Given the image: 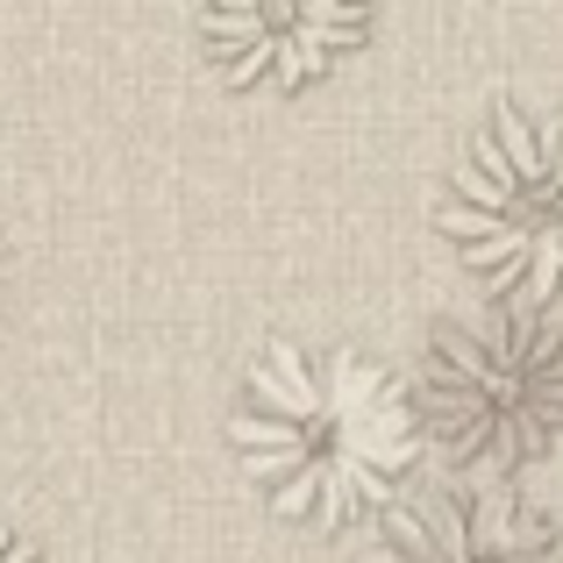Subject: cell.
<instances>
[{
	"label": "cell",
	"mask_w": 563,
	"mask_h": 563,
	"mask_svg": "<svg viewBox=\"0 0 563 563\" xmlns=\"http://www.w3.org/2000/svg\"><path fill=\"white\" fill-rule=\"evenodd\" d=\"M229 435L286 521L350 528L357 514L393 507L421 456V413L399 378L357 350L272 343L250 364Z\"/></svg>",
	"instance_id": "cell-1"
},
{
	"label": "cell",
	"mask_w": 563,
	"mask_h": 563,
	"mask_svg": "<svg viewBox=\"0 0 563 563\" xmlns=\"http://www.w3.org/2000/svg\"><path fill=\"white\" fill-rule=\"evenodd\" d=\"M428 435L478 478L536 464L563 435V329L536 307H478L442 321L421 372Z\"/></svg>",
	"instance_id": "cell-2"
},
{
	"label": "cell",
	"mask_w": 563,
	"mask_h": 563,
	"mask_svg": "<svg viewBox=\"0 0 563 563\" xmlns=\"http://www.w3.org/2000/svg\"><path fill=\"white\" fill-rule=\"evenodd\" d=\"M435 221L493 292L542 314L563 292V108H499L464 151Z\"/></svg>",
	"instance_id": "cell-3"
},
{
	"label": "cell",
	"mask_w": 563,
	"mask_h": 563,
	"mask_svg": "<svg viewBox=\"0 0 563 563\" xmlns=\"http://www.w3.org/2000/svg\"><path fill=\"white\" fill-rule=\"evenodd\" d=\"M364 563H563L556 528L499 485H435L393 499Z\"/></svg>",
	"instance_id": "cell-4"
},
{
	"label": "cell",
	"mask_w": 563,
	"mask_h": 563,
	"mask_svg": "<svg viewBox=\"0 0 563 563\" xmlns=\"http://www.w3.org/2000/svg\"><path fill=\"white\" fill-rule=\"evenodd\" d=\"M200 29L214 36V57L235 71V79H272L300 86L329 65L335 51L364 36V8H343V0H278V8H207Z\"/></svg>",
	"instance_id": "cell-5"
},
{
	"label": "cell",
	"mask_w": 563,
	"mask_h": 563,
	"mask_svg": "<svg viewBox=\"0 0 563 563\" xmlns=\"http://www.w3.org/2000/svg\"><path fill=\"white\" fill-rule=\"evenodd\" d=\"M0 563H36V556H29V542L14 536V528H0Z\"/></svg>",
	"instance_id": "cell-6"
}]
</instances>
